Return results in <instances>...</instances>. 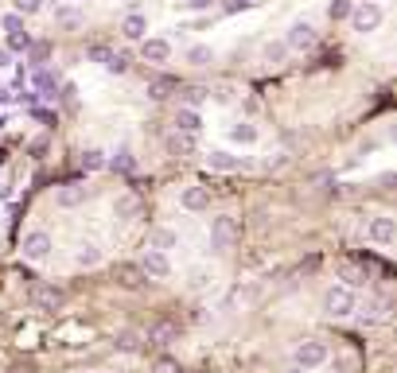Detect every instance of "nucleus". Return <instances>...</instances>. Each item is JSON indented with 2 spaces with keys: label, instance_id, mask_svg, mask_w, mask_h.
<instances>
[{
  "label": "nucleus",
  "instance_id": "1",
  "mask_svg": "<svg viewBox=\"0 0 397 373\" xmlns=\"http://www.w3.org/2000/svg\"><path fill=\"white\" fill-rule=\"evenodd\" d=\"M323 307H327L335 319H346V315H355L358 296H355V288H346V284H331V288L323 292Z\"/></svg>",
  "mask_w": 397,
  "mask_h": 373
},
{
  "label": "nucleus",
  "instance_id": "2",
  "mask_svg": "<svg viewBox=\"0 0 397 373\" xmlns=\"http://www.w3.org/2000/svg\"><path fill=\"white\" fill-rule=\"evenodd\" d=\"M315 39H320V27H315L312 20H296V24H288V32H285V47L296 51V55L312 51Z\"/></svg>",
  "mask_w": 397,
  "mask_h": 373
},
{
  "label": "nucleus",
  "instance_id": "3",
  "mask_svg": "<svg viewBox=\"0 0 397 373\" xmlns=\"http://www.w3.org/2000/svg\"><path fill=\"white\" fill-rule=\"evenodd\" d=\"M351 27H355L358 35H370V32H378L382 27V4H374V0H363V4H355L351 8Z\"/></svg>",
  "mask_w": 397,
  "mask_h": 373
},
{
  "label": "nucleus",
  "instance_id": "4",
  "mask_svg": "<svg viewBox=\"0 0 397 373\" xmlns=\"http://www.w3.org/2000/svg\"><path fill=\"white\" fill-rule=\"evenodd\" d=\"M24 261H35V265H39V261H47L51 257V249H55V241H51V233L47 230H32V233H24Z\"/></svg>",
  "mask_w": 397,
  "mask_h": 373
},
{
  "label": "nucleus",
  "instance_id": "5",
  "mask_svg": "<svg viewBox=\"0 0 397 373\" xmlns=\"http://www.w3.org/2000/svg\"><path fill=\"white\" fill-rule=\"evenodd\" d=\"M323 362H327V346H323L320 339H304L296 346V365H300V369H320Z\"/></svg>",
  "mask_w": 397,
  "mask_h": 373
},
{
  "label": "nucleus",
  "instance_id": "6",
  "mask_svg": "<svg viewBox=\"0 0 397 373\" xmlns=\"http://www.w3.org/2000/svg\"><path fill=\"white\" fill-rule=\"evenodd\" d=\"M141 273H144V276H152V280H168V276H171L168 253H160V249H148V253L141 257Z\"/></svg>",
  "mask_w": 397,
  "mask_h": 373
},
{
  "label": "nucleus",
  "instance_id": "7",
  "mask_svg": "<svg viewBox=\"0 0 397 373\" xmlns=\"http://www.w3.org/2000/svg\"><path fill=\"white\" fill-rule=\"evenodd\" d=\"M366 237H370L374 245H393V241H397V222H393V218H386V214L370 218V225H366Z\"/></svg>",
  "mask_w": 397,
  "mask_h": 373
},
{
  "label": "nucleus",
  "instance_id": "8",
  "mask_svg": "<svg viewBox=\"0 0 397 373\" xmlns=\"http://www.w3.org/2000/svg\"><path fill=\"white\" fill-rule=\"evenodd\" d=\"M141 58L144 63H168L171 58V43L160 39V35H144L141 39Z\"/></svg>",
  "mask_w": 397,
  "mask_h": 373
},
{
  "label": "nucleus",
  "instance_id": "9",
  "mask_svg": "<svg viewBox=\"0 0 397 373\" xmlns=\"http://www.w3.org/2000/svg\"><path fill=\"white\" fill-rule=\"evenodd\" d=\"M32 86H35V93H39V101H55L59 98V78H55L47 67L32 70Z\"/></svg>",
  "mask_w": 397,
  "mask_h": 373
},
{
  "label": "nucleus",
  "instance_id": "10",
  "mask_svg": "<svg viewBox=\"0 0 397 373\" xmlns=\"http://www.w3.org/2000/svg\"><path fill=\"white\" fill-rule=\"evenodd\" d=\"M207 167L211 171H245V159L242 156H234V152H226V148H214V152H207Z\"/></svg>",
  "mask_w": 397,
  "mask_h": 373
},
{
  "label": "nucleus",
  "instance_id": "11",
  "mask_svg": "<svg viewBox=\"0 0 397 373\" xmlns=\"http://www.w3.org/2000/svg\"><path fill=\"white\" fill-rule=\"evenodd\" d=\"M63 292L51 288V284H39V288H32V307H39V311H59L63 307Z\"/></svg>",
  "mask_w": 397,
  "mask_h": 373
},
{
  "label": "nucleus",
  "instance_id": "12",
  "mask_svg": "<svg viewBox=\"0 0 397 373\" xmlns=\"http://www.w3.org/2000/svg\"><path fill=\"white\" fill-rule=\"evenodd\" d=\"M86 199H90V187H82V183H67V187H59V195H55V202H59L63 210L82 207Z\"/></svg>",
  "mask_w": 397,
  "mask_h": 373
},
{
  "label": "nucleus",
  "instance_id": "13",
  "mask_svg": "<svg viewBox=\"0 0 397 373\" xmlns=\"http://www.w3.org/2000/svg\"><path fill=\"white\" fill-rule=\"evenodd\" d=\"M230 241H234V218H226V214L214 218V225H211V249H214V253H222Z\"/></svg>",
  "mask_w": 397,
  "mask_h": 373
},
{
  "label": "nucleus",
  "instance_id": "14",
  "mask_svg": "<svg viewBox=\"0 0 397 373\" xmlns=\"http://www.w3.org/2000/svg\"><path fill=\"white\" fill-rule=\"evenodd\" d=\"M176 133H187V136H199L203 133V117H199V109L183 105L176 113Z\"/></svg>",
  "mask_w": 397,
  "mask_h": 373
},
{
  "label": "nucleus",
  "instance_id": "15",
  "mask_svg": "<svg viewBox=\"0 0 397 373\" xmlns=\"http://www.w3.org/2000/svg\"><path fill=\"white\" fill-rule=\"evenodd\" d=\"M179 202H183V210H191V214H199V210L211 207V195L203 191V187H183V195H179Z\"/></svg>",
  "mask_w": 397,
  "mask_h": 373
},
{
  "label": "nucleus",
  "instance_id": "16",
  "mask_svg": "<svg viewBox=\"0 0 397 373\" xmlns=\"http://www.w3.org/2000/svg\"><path fill=\"white\" fill-rule=\"evenodd\" d=\"M144 32H148V20H144L141 12H129V16L121 20V35H125V39H136V43H141Z\"/></svg>",
  "mask_w": 397,
  "mask_h": 373
},
{
  "label": "nucleus",
  "instance_id": "17",
  "mask_svg": "<svg viewBox=\"0 0 397 373\" xmlns=\"http://www.w3.org/2000/svg\"><path fill=\"white\" fill-rule=\"evenodd\" d=\"M355 315H358V323H366V327L382 323V319H386V311H382V299H370V303H358V307H355Z\"/></svg>",
  "mask_w": 397,
  "mask_h": 373
},
{
  "label": "nucleus",
  "instance_id": "18",
  "mask_svg": "<svg viewBox=\"0 0 397 373\" xmlns=\"http://www.w3.org/2000/svg\"><path fill=\"white\" fill-rule=\"evenodd\" d=\"M230 140L234 144H257V124H249V121L230 124Z\"/></svg>",
  "mask_w": 397,
  "mask_h": 373
},
{
  "label": "nucleus",
  "instance_id": "19",
  "mask_svg": "<svg viewBox=\"0 0 397 373\" xmlns=\"http://www.w3.org/2000/svg\"><path fill=\"white\" fill-rule=\"evenodd\" d=\"M187 63H191V67H211L214 51L207 47V43H195V47H187Z\"/></svg>",
  "mask_w": 397,
  "mask_h": 373
},
{
  "label": "nucleus",
  "instance_id": "20",
  "mask_svg": "<svg viewBox=\"0 0 397 373\" xmlns=\"http://www.w3.org/2000/svg\"><path fill=\"white\" fill-rule=\"evenodd\" d=\"M110 167H113V171H121V175H133V171H136L133 152H129V148H117V152H113V159H110Z\"/></svg>",
  "mask_w": 397,
  "mask_h": 373
},
{
  "label": "nucleus",
  "instance_id": "21",
  "mask_svg": "<svg viewBox=\"0 0 397 373\" xmlns=\"http://www.w3.org/2000/svg\"><path fill=\"white\" fill-rule=\"evenodd\" d=\"M78 164H82V171H102V167H110V159H105V152H98V148H86Z\"/></svg>",
  "mask_w": 397,
  "mask_h": 373
},
{
  "label": "nucleus",
  "instance_id": "22",
  "mask_svg": "<svg viewBox=\"0 0 397 373\" xmlns=\"http://www.w3.org/2000/svg\"><path fill=\"white\" fill-rule=\"evenodd\" d=\"M148 249H160V253L176 249V230H152V237H148Z\"/></svg>",
  "mask_w": 397,
  "mask_h": 373
},
{
  "label": "nucleus",
  "instance_id": "23",
  "mask_svg": "<svg viewBox=\"0 0 397 373\" xmlns=\"http://www.w3.org/2000/svg\"><path fill=\"white\" fill-rule=\"evenodd\" d=\"M78 265H82V268H93V265H102V249H98V245H90V241H86V245L82 249H78Z\"/></svg>",
  "mask_w": 397,
  "mask_h": 373
},
{
  "label": "nucleus",
  "instance_id": "24",
  "mask_svg": "<svg viewBox=\"0 0 397 373\" xmlns=\"http://www.w3.org/2000/svg\"><path fill=\"white\" fill-rule=\"evenodd\" d=\"M55 20H59L63 27H78V24H82V12L70 8V4H59V8H55Z\"/></svg>",
  "mask_w": 397,
  "mask_h": 373
},
{
  "label": "nucleus",
  "instance_id": "25",
  "mask_svg": "<svg viewBox=\"0 0 397 373\" xmlns=\"http://www.w3.org/2000/svg\"><path fill=\"white\" fill-rule=\"evenodd\" d=\"M113 342H117V350H125V354H136V350H141V334L136 331H121Z\"/></svg>",
  "mask_w": 397,
  "mask_h": 373
},
{
  "label": "nucleus",
  "instance_id": "26",
  "mask_svg": "<svg viewBox=\"0 0 397 373\" xmlns=\"http://www.w3.org/2000/svg\"><path fill=\"white\" fill-rule=\"evenodd\" d=\"M195 140H199V136H187V133H171V136H168V148H171V152H195Z\"/></svg>",
  "mask_w": 397,
  "mask_h": 373
},
{
  "label": "nucleus",
  "instance_id": "27",
  "mask_svg": "<svg viewBox=\"0 0 397 373\" xmlns=\"http://www.w3.org/2000/svg\"><path fill=\"white\" fill-rule=\"evenodd\" d=\"M86 55H90L93 63H102V67H105V63L113 58V47H105V43H90V47H86Z\"/></svg>",
  "mask_w": 397,
  "mask_h": 373
},
{
  "label": "nucleus",
  "instance_id": "28",
  "mask_svg": "<svg viewBox=\"0 0 397 373\" xmlns=\"http://www.w3.org/2000/svg\"><path fill=\"white\" fill-rule=\"evenodd\" d=\"M8 51H32V35L24 32H8Z\"/></svg>",
  "mask_w": 397,
  "mask_h": 373
},
{
  "label": "nucleus",
  "instance_id": "29",
  "mask_svg": "<svg viewBox=\"0 0 397 373\" xmlns=\"http://www.w3.org/2000/svg\"><path fill=\"white\" fill-rule=\"evenodd\" d=\"M203 101H207V90H203V86H187V90H183V105L199 109Z\"/></svg>",
  "mask_w": 397,
  "mask_h": 373
},
{
  "label": "nucleus",
  "instance_id": "30",
  "mask_svg": "<svg viewBox=\"0 0 397 373\" xmlns=\"http://www.w3.org/2000/svg\"><path fill=\"white\" fill-rule=\"evenodd\" d=\"M12 4H16L20 16H39L43 12V0H12Z\"/></svg>",
  "mask_w": 397,
  "mask_h": 373
},
{
  "label": "nucleus",
  "instance_id": "31",
  "mask_svg": "<svg viewBox=\"0 0 397 373\" xmlns=\"http://www.w3.org/2000/svg\"><path fill=\"white\" fill-rule=\"evenodd\" d=\"M74 93H78V86H74V82H63V86H59V101H63V105H70V109H74V105H78V98H74Z\"/></svg>",
  "mask_w": 397,
  "mask_h": 373
},
{
  "label": "nucleus",
  "instance_id": "32",
  "mask_svg": "<svg viewBox=\"0 0 397 373\" xmlns=\"http://www.w3.org/2000/svg\"><path fill=\"white\" fill-rule=\"evenodd\" d=\"M105 70H110V74H125V70H129V58L121 55V51H113V58L105 63Z\"/></svg>",
  "mask_w": 397,
  "mask_h": 373
},
{
  "label": "nucleus",
  "instance_id": "33",
  "mask_svg": "<svg viewBox=\"0 0 397 373\" xmlns=\"http://www.w3.org/2000/svg\"><path fill=\"white\" fill-rule=\"evenodd\" d=\"M249 8H254V0H226V4H222L226 16H237V12H249Z\"/></svg>",
  "mask_w": 397,
  "mask_h": 373
},
{
  "label": "nucleus",
  "instance_id": "34",
  "mask_svg": "<svg viewBox=\"0 0 397 373\" xmlns=\"http://www.w3.org/2000/svg\"><path fill=\"white\" fill-rule=\"evenodd\" d=\"M171 339H176V327H168V323H160V327L152 331V342H160V346H168Z\"/></svg>",
  "mask_w": 397,
  "mask_h": 373
},
{
  "label": "nucleus",
  "instance_id": "35",
  "mask_svg": "<svg viewBox=\"0 0 397 373\" xmlns=\"http://www.w3.org/2000/svg\"><path fill=\"white\" fill-rule=\"evenodd\" d=\"M288 55V47H285V39L280 43H269V47H265V58H269V63H280V58Z\"/></svg>",
  "mask_w": 397,
  "mask_h": 373
},
{
  "label": "nucleus",
  "instance_id": "36",
  "mask_svg": "<svg viewBox=\"0 0 397 373\" xmlns=\"http://www.w3.org/2000/svg\"><path fill=\"white\" fill-rule=\"evenodd\" d=\"M0 24H4V32H24V16H20V12H8Z\"/></svg>",
  "mask_w": 397,
  "mask_h": 373
},
{
  "label": "nucleus",
  "instance_id": "37",
  "mask_svg": "<svg viewBox=\"0 0 397 373\" xmlns=\"http://www.w3.org/2000/svg\"><path fill=\"white\" fill-rule=\"evenodd\" d=\"M351 8H355L351 0H335V4H331V16H335V20H346V16H351Z\"/></svg>",
  "mask_w": 397,
  "mask_h": 373
},
{
  "label": "nucleus",
  "instance_id": "38",
  "mask_svg": "<svg viewBox=\"0 0 397 373\" xmlns=\"http://www.w3.org/2000/svg\"><path fill=\"white\" fill-rule=\"evenodd\" d=\"M168 90H171V82H152V86H148V98L164 101V98H168Z\"/></svg>",
  "mask_w": 397,
  "mask_h": 373
},
{
  "label": "nucleus",
  "instance_id": "39",
  "mask_svg": "<svg viewBox=\"0 0 397 373\" xmlns=\"http://www.w3.org/2000/svg\"><path fill=\"white\" fill-rule=\"evenodd\" d=\"M32 117L35 121H43V124H55V113L51 109H43V105H32Z\"/></svg>",
  "mask_w": 397,
  "mask_h": 373
},
{
  "label": "nucleus",
  "instance_id": "40",
  "mask_svg": "<svg viewBox=\"0 0 397 373\" xmlns=\"http://www.w3.org/2000/svg\"><path fill=\"white\" fill-rule=\"evenodd\" d=\"M51 55V47H47V43H39V47H35L32 43V58H35V67H43V58Z\"/></svg>",
  "mask_w": 397,
  "mask_h": 373
},
{
  "label": "nucleus",
  "instance_id": "41",
  "mask_svg": "<svg viewBox=\"0 0 397 373\" xmlns=\"http://www.w3.org/2000/svg\"><path fill=\"white\" fill-rule=\"evenodd\" d=\"M211 4H214V0H183V8H187V12H207Z\"/></svg>",
  "mask_w": 397,
  "mask_h": 373
},
{
  "label": "nucleus",
  "instance_id": "42",
  "mask_svg": "<svg viewBox=\"0 0 397 373\" xmlns=\"http://www.w3.org/2000/svg\"><path fill=\"white\" fill-rule=\"evenodd\" d=\"M133 210H136V202H133V199H117V214H121V218H129Z\"/></svg>",
  "mask_w": 397,
  "mask_h": 373
},
{
  "label": "nucleus",
  "instance_id": "43",
  "mask_svg": "<svg viewBox=\"0 0 397 373\" xmlns=\"http://www.w3.org/2000/svg\"><path fill=\"white\" fill-rule=\"evenodd\" d=\"M8 101H20L16 90H12V86H0V105H8Z\"/></svg>",
  "mask_w": 397,
  "mask_h": 373
},
{
  "label": "nucleus",
  "instance_id": "44",
  "mask_svg": "<svg viewBox=\"0 0 397 373\" xmlns=\"http://www.w3.org/2000/svg\"><path fill=\"white\" fill-rule=\"evenodd\" d=\"M378 183H382V187H397V171H386Z\"/></svg>",
  "mask_w": 397,
  "mask_h": 373
},
{
  "label": "nucleus",
  "instance_id": "45",
  "mask_svg": "<svg viewBox=\"0 0 397 373\" xmlns=\"http://www.w3.org/2000/svg\"><path fill=\"white\" fill-rule=\"evenodd\" d=\"M12 199V187H8V183H0V202H8Z\"/></svg>",
  "mask_w": 397,
  "mask_h": 373
},
{
  "label": "nucleus",
  "instance_id": "46",
  "mask_svg": "<svg viewBox=\"0 0 397 373\" xmlns=\"http://www.w3.org/2000/svg\"><path fill=\"white\" fill-rule=\"evenodd\" d=\"M0 67H12V55H8L4 47H0Z\"/></svg>",
  "mask_w": 397,
  "mask_h": 373
},
{
  "label": "nucleus",
  "instance_id": "47",
  "mask_svg": "<svg viewBox=\"0 0 397 373\" xmlns=\"http://www.w3.org/2000/svg\"><path fill=\"white\" fill-rule=\"evenodd\" d=\"M389 140H393V144H397V124H389Z\"/></svg>",
  "mask_w": 397,
  "mask_h": 373
},
{
  "label": "nucleus",
  "instance_id": "48",
  "mask_svg": "<svg viewBox=\"0 0 397 373\" xmlns=\"http://www.w3.org/2000/svg\"><path fill=\"white\" fill-rule=\"evenodd\" d=\"M285 373H304V369H300V365H292V369H285Z\"/></svg>",
  "mask_w": 397,
  "mask_h": 373
},
{
  "label": "nucleus",
  "instance_id": "49",
  "mask_svg": "<svg viewBox=\"0 0 397 373\" xmlns=\"http://www.w3.org/2000/svg\"><path fill=\"white\" fill-rule=\"evenodd\" d=\"M4 124H8V117H4V113H0V129H4Z\"/></svg>",
  "mask_w": 397,
  "mask_h": 373
},
{
  "label": "nucleus",
  "instance_id": "50",
  "mask_svg": "<svg viewBox=\"0 0 397 373\" xmlns=\"http://www.w3.org/2000/svg\"><path fill=\"white\" fill-rule=\"evenodd\" d=\"M16 373H32V369H16Z\"/></svg>",
  "mask_w": 397,
  "mask_h": 373
},
{
  "label": "nucleus",
  "instance_id": "51",
  "mask_svg": "<svg viewBox=\"0 0 397 373\" xmlns=\"http://www.w3.org/2000/svg\"><path fill=\"white\" fill-rule=\"evenodd\" d=\"M78 4H86V0H78Z\"/></svg>",
  "mask_w": 397,
  "mask_h": 373
},
{
  "label": "nucleus",
  "instance_id": "52",
  "mask_svg": "<svg viewBox=\"0 0 397 373\" xmlns=\"http://www.w3.org/2000/svg\"><path fill=\"white\" fill-rule=\"evenodd\" d=\"M254 4H257V0H254Z\"/></svg>",
  "mask_w": 397,
  "mask_h": 373
}]
</instances>
